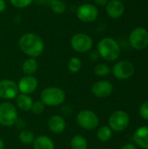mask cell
I'll use <instances>...</instances> for the list:
<instances>
[{"label": "cell", "instance_id": "obj_17", "mask_svg": "<svg viewBox=\"0 0 148 149\" xmlns=\"http://www.w3.org/2000/svg\"><path fill=\"white\" fill-rule=\"evenodd\" d=\"M32 145L34 149H55L52 140L46 135H39L36 137Z\"/></svg>", "mask_w": 148, "mask_h": 149}, {"label": "cell", "instance_id": "obj_15", "mask_svg": "<svg viewBox=\"0 0 148 149\" xmlns=\"http://www.w3.org/2000/svg\"><path fill=\"white\" fill-rule=\"evenodd\" d=\"M48 127L54 134H61L66 127L65 120L59 115H53L48 120Z\"/></svg>", "mask_w": 148, "mask_h": 149}, {"label": "cell", "instance_id": "obj_16", "mask_svg": "<svg viewBox=\"0 0 148 149\" xmlns=\"http://www.w3.org/2000/svg\"><path fill=\"white\" fill-rule=\"evenodd\" d=\"M133 141L140 148L148 149V127H139L134 133Z\"/></svg>", "mask_w": 148, "mask_h": 149}, {"label": "cell", "instance_id": "obj_20", "mask_svg": "<svg viewBox=\"0 0 148 149\" xmlns=\"http://www.w3.org/2000/svg\"><path fill=\"white\" fill-rule=\"evenodd\" d=\"M71 147L72 149H87L88 143L84 136L80 134H77L72 138Z\"/></svg>", "mask_w": 148, "mask_h": 149}, {"label": "cell", "instance_id": "obj_29", "mask_svg": "<svg viewBox=\"0 0 148 149\" xmlns=\"http://www.w3.org/2000/svg\"><path fill=\"white\" fill-rule=\"evenodd\" d=\"M90 59L91 60H92V61H96V60H98V58H99V52H97V51H93V52H92L91 53H90Z\"/></svg>", "mask_w": 148, "mask_h": 149}, {"label": "cell", "instance_id": "obj_19", "mask_svg": "<svg viewBox=\"0 0 148 149\" xmlns=\"http://www.w3.org/2000/svg\"><path fill=\"white\" fill-rule=\"evenodd\" d=\"M38 62L33 58H28L22 64V71L25 75H33L38 71Z\"/></svg>", "mask_w": 148, "mask_h": 149}, {"label": "cell", "instance_id": "obj_8", "mask_svg": "<svg viewBox=\"0 0 148 149\" xmlns=\"http://www.w3.org/2000/svg\"><path fill=\"white\" fill-rule=\"evenodd\" d=\"M77 123L83 129L93 130L99 126V120L94 112L91 110H83L77 115Z\"/></svg>", "mask_w": 148, "mask_h": 149}, {"label": "cell", "instance_id": "obj_13", "mask_svg": "<svg viewBox=\"0 0 148 149\" xmlns=\"http://www.w3.org/2000/svg\"><path fill=\"white\" fill-rule=\"evenodd\" d=\"M113 86L107 80H100L96 82L92 87V93L98 98H106L113 93Z\"/></svg>", "mask_w": 148, "mask_h": 149}, {"label": "cell", "instance_id": "obj_23", "mask_svg": "<svg viewBox=\"0 0 148 149\" xmlns=\"http://www.w3.org/2000/svg\"><path fill=\"white\" fill-rule=\"evenodd\" d=\"M97 137L102 142L108 141L112 137V129L107 126L101 127L97 132Z\"/></svg>", "mask_w": 148, "mask_h": 149}, {"label": "cell", "instance_id": "obj_31", "mask_svg": "<svg viewBox=\"0 0 148 149\" xmlns=\"http://www.w3.org/2000/svg\"><path fill=\"white\" fill-rule=\"evenodd\" d=\"M95 3L99 6H106V3L109 2V0H94Z\"/></svg>", "mask_w": 148, "mask_h": 149}, {"label": "cell", "instance_id": "obj_26", "mask_svg": "<svg viewBox=\"0 0 148 149\" xmlns=\"http://www.w3.org/2000/svg\"><path fill=\"white\" fill-rule=\"evenodd\" d=\"M10 3L17 9H25L31 5L34 0H9Z\"/></svg>", "mask_w": 148, "mask_h": 149}, {"label": "cell", "instance_id": "obj_28", "mask_svg": "<svg viewBox=\"0 0 148 149\" xmlns=\"http://www.w3.org/2000/svg\"><path fill=\"white\" fill-rule=\"evenodd\" d=\"M140 115L144 119L148 120V100L144 102L140 107Z\"/></svg>", "mask_w": 148, "mask_h": 149}, {"label": "cell", "instance_id": "obj_18", "mask_svg": "<svg viewBox=\"0 0 148 149\" xmlns=\"http://www.w3.org/2000/svg\"><path fill=\"white\" fill-rule=\"evenodd\" d=\"M16 103L17 107L24 112H27L29 110L31 109L32 104H33V100L31 99V97H30L28 94H24V93H20L16 97Z\"/></svg>", "mask_w": 148, "mask_h": 149}, {"label": "cell", "instance_id": "obj_34", "mask_svg": "<svg viewBox=\"0 0 148 149\" xmlns=\"http://www.w3.org/2000/svg\"><path fill=\"white\" fill-rule=\"evenodd\" d=\"M92 149H100V148H92Z\"/></svg>", "mask_w": 148, "mask_h": 149}, {"label": "cell", "instance_id": "obj_11", "mask_svg": "<svg viewBox=\"0 0 148 149\" xmlns=\"http://www.w3.org/2000/svg\"><path fill=\"white\" fill-rule=\"evenodd\" d=\"M17 85L11 79L0 80V99L11 100L18 95Z\"/></svg>", "mask_w": 148, "mask_h": 149}, {"label": "cell", "instance_id": "obj_4", "mask_svg": "<svg viewBox=\"0 0 148 149\" xmlns=\"http://www.w3.org/2000/svg\"><path fill=\"white\" fill-rule=\"evenodd\" d=\"M70 45L75 52L79 53H85L92 50L93 46V40L88 34L79 32L72 37Z\"/></svg>", "mask_w": 148, "mask_h": 149}, {"label": "cell", "instance_id": "obj_30", "mask_svg": "<svg viewBox=\"0 0 148 149\" xmlns=\"http://www.w3.org/2000/svg\"><path fill=\"white\" fill-rule=\"evenodd\" d=\"M7 7V3L5 0H0V13L3 12L6 10Z\"/></svg>", "mask_w": 148, "mask_h": 149}, {"label": "cell", "instance_id": "obj_5", "mask_svg": "<svg viewBox=\"0 0 148 149\" xmlns=\"http://www.w3.org/2000/svg\"><path fill=\"white\" fill-rule=\"evenodd\" d=\"M18 119L17 108L10 102L0 104V124L3 127H11L15 125Z\"/></svg>", "mask_w": 148, "mask_h": 149}, {"label": "cell", "instance_id": "obj_27", "mask_svg": "<svg viewBox=\"0 0 148 149\" xmlns=\"http://www.w3.org/2000/svg\"><path fill=\"white\" fill-rule=\"evenodd\" d=\"M45 108V105L41 101V100H38L36 102H33L32 107H31V112L33 113V114L35 115H39L41 113H44Z\"/></svg>", "mask_w": 148, "mask_h": 149}, {"label": "cell", "instance_id": "obj_3", "mask_svg": "<svg viewBox=\"0 0 148 149\" xmlns=\"http://www.w3.org/2000/svg\"><path fill=\"white\" fill-rule=\"evenodd\" d=\"M65 100V92L57 86H49L44 88L40 94V100L49 107H57L61 105Z\"/></svg>", "mask_w": 148, "mask_h": 149}, {"label": "cell", "instance_id": "obj_25", "mask_svg": "<svg viewBox=\"0 0 148 149\" xmlns=\"http://www.w3.org/2000/svg\"><path fill=\"white\" fill-rule=\"evenodd\" d=\"M111 72L110 67L103 63L98 64L95 67H94V73L99 76V77H105L107 76Z\"/></svg>", "mask_w": 148, "mask_h": 149}, {"label": "cell", "instance_id": "obj_12", "mask_svg": "<svg viewBox=\"0 0 148 149\" xmlns=\"http://www.w3.org/2000/svg\"><path fill=\"white\" fill-rule=\"evenodd\" d=\"M38 79L32 75H25L21 78L18 81L17 87L18 91L24 94H31L34 93L38 87Z\"/></svg>", "mask_w": 148, "mask_h": 149}, {"label": "cell", "instance_id": "obj_10", "mask_svg": "<svg viewBox=\"0 0 148 149\" xmlns=\"http://www.w3.org/2000/svg\"><path fill=\"white\" fill-rule=\"evenodd\" d=\"M113 73L118 79H127L134 73V65L126 60L116 63L113 67Z\"/></svg>", "mask_w": 148, "mask_h": 149}, {"label": "cell", "instance_id": "obj_32", "mask_svg": "<svg viewBox=\"0 0 148 149\" xmlns=\"http://www.w3.org/2000/svg\"><path fill=\"white\" fill-rule=\"evenodd\" d=\"M121 149H136V147L133 143H127L125 146H123Z\"/></svg>", "mask_w": 148, "mask_h": 149}, {"label": "cell", "instance_id": "obj_2", "mask_svg": "<svg viewBox=\"0 0 148 149\" xmlns=\"http://www.w3.org/2000/svg\"><path fill=\"white\" fill-rule=\"evenodd\" d=\"M97 52L99 57L106 61L116 60L120 54V46L113 38L106 37L99 40L97 45Z\"/></svg>", "mask_w": 148, "mask_h": 149}, {"label": "cell", "instance_id": "obj_24", "mask_svg": "<svg viewBox=\"0 0 148 149\" xmlns=\"http://www.w3.org/2000/svg\"><path fill=\"white\" fill-rule=\"evenodd\" d=\"M68 70L72 73H77L80 71L82 67V61L78 57H72L70 58L68 65H67Z\"/></svg>", "mask_w": 148, "mask_h": 149}, {"label": "cell", "instance_id": "obj_21", "mask_svg": "<svg viewBox=\"0 0 148 149\" xmlns=\"http://www.w3.org/2000/svg\"><path fill=\"white\" fill-rule=\"evenodd\" d=\"M50 8L51 11L57 15H61L66 10V4L63 0H51Z\"/></svg>", "mask_w": 148, "mask_h": 149}, {"label": "cell", "instance_id": "obj_7", "mask_svg": "<svg viewBox=\"0 0 148 149\" xmlns=\"http://www.w3.org/2000/svg\"><path fill=\"white\" fill-rule=\"evenodd\" d=\"M129 43L135 50L145 49L148 45V31L143 27L133 29L129 35Z\"/></svg>", "mask_w": 148, "mask_h": 149}, {"label": "cell", "instance_id": "obj_9", "mask_svg": "<svg viewBox=\"0 0 148 149\" xmlns=\"http://www.w3.org/2000/svg\"><path fill=\"white\" fill-rule=\"evenodd\" d=\"M129 115L121 110L113 112L109 118V127L115 132L124 131L129 125Z\"/></svg>", "mask_w": 148, "mask_h": 149}, {"label": "cell", "instance_id": "obj_33", "mask_svg": "<svg viewBox=\"0 0 148 149\" xmlns=\"http://www.w3.org/2000/svg\"><path fill=\"white\" fill-rule=\"evenodd\" d=\"M4 148V143H3V141L0 138V149Z\"/></svg>", "mask_w": 148, "mask_h": 149}, {"label": "cell", "instance_id": "obj_1", "mask_svg": "<svg viewBox=\"0 0 148 149\" xmlns=\"http://www.w3.org/2000/svg\"><path fill=\"white\" fill-rule=\"evenodd\" d=\"M18 47L23 53L29 58H36L41 56L44 51L43 38L35 32H25L18 39Z\"/></svg>", "mask_w": 148, "mask_h": 149}, {"label": "cell", "instance_id": "obj_22", "mask_svg": "<svg viewBox=\"0 0 148 149\" xmlns=\"http://www.w3.org/2000/svg\"><path fill=\"white\" fill-rule=\"evenodd\" d=\"M18 139L20 141V142H22L24 145H30L32 144L34 140H35V135L34 134L30 131V130H22L19 133L18 135Z\"/></svg>", "mask_w": 148, "mask_h": 149}, {"label": "cell", "instance_id": "obj_14", "mask_svg": "<svg viewBox=\"0 0 148 149\" xmlns=\"http://www.w3.org/2000/svg\"><path fill=\"white\" fill-rule=\"evenodd\" d=\"M106 12L112 18H119L125 12V5L120 0H109L106 5Z\"/></svg>", "mask_w": 148, "mask_h": 149}, {"label": "cell", "instance_id": "obj_6", "mask_svg": "<svg viewBox=\"0 0 148 149\" xmlns=\"http://www.w3.org/2000/svg\"><path fill=\"white\" fill-rule=\"evenodd\" d=\"M99 9L92 3H85L78 6L76 10L77 17L83 23H92L97 20L99 17Z\"/></svg>", "mask_w": 148, "mask_h": 149}]
</instances>
